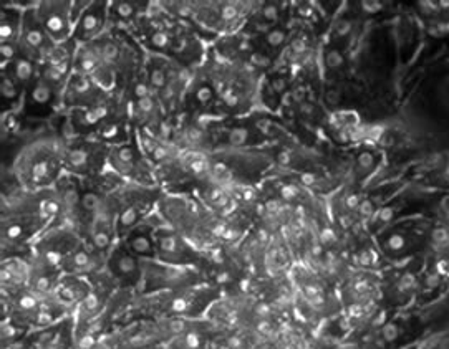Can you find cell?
Listing matches in <instances>:
<instances>
[{"mask_svg": "<svg viewBox=\"0 0 449 349\" xmlns=\"http://www.w3.org/2000/svg\"><path fill=\"white\" fill-rule=\"evenodd\" d=\"M434 222L425 215L403 217L380 229L376 235L380 253L394 263H405L429 250Z\"/></svg>", "mask_w": 449, "mask_h": 349, "instance_id": "cell-1", "label": "cell"}, {"mask_svg": "<svg viewBox=\"0 0 449 349\" xmlns=\"http://www.w3.org/2000/svg\"><path fill=\"white\" fill-rule=\"evenodd\" d=\"M68 3H43L41 5V20L47 32L55 40H63L68 35Z\"/></svg>", "mask_w": 449, "mask_h": 349, "instance_id": "cell-2", "label": "cell"}, {"mask_svg": "<svg viewBox=\"0 0 449 349\" xmlns=\"http://www.w3.org/2000/svg\"><path fill=\"white\" fill-rule=\"evenodd\" d=\"M380 161H381V153H378V151H375V149L360 151L355 159V166H353L355 179H358V180L368 179L373 172L376 171V167L380 166Z\"/></svg>", "mask_w": 449, "mask_h": 349, "instance_id": "cell-3", "label": "cell"}, {"mask_svg": "<svg viewBox=\"0 0 449 349\" xmlns=\"http://www.w3.org/2000/svg\"><path fill=\"white\" fill-rule=\"evenodd\" d=\"M428 253L449 265V227L438 224L434 225Z\"/></svg>", "mask_w": 449, "mask_h": 349, "instance_id": "cell-4", "label": "cell"}, {"mask_svg": "<svg viewBox=\"0 0 449 349\" xmlns=\"http://www.w3.org/2000/svg\"><path fill=\"white\" fill-rule=\"evenodd\" d=\"M102 7L91 5L86 8V12L82 15L80 20V37L82 39H88V37L95 35L102 27Z\"/></svg>", "mask_w": 449, "mask_h": 349, "instance_id": "cell-5", "label": "cell"}, {"mask_svg": "<svg viewBox=\"0 0 449 349\" xmlns=\"http://www.w3.org/2000/svg\"><path fill=\"white\" fill-rule=\"evenodd\" d=\"M111 268L120 276H133L138 270L136 260L129 253H124V252H116L111 260Z\"/></svg>", "mask_w": 449, "mask_h": 349, "instance_id": "cell-6", "label": "cell"}, {"mask_svg": "<svg viewBox=\"0 0 449 349\" xmlns=\"http://www.w3.org/2000/svg\"><path fill=\"white\" fill-rule=\"evenodd\" d=\"M19 33V19H17V14L8 12L3 8L2 10V23H0V39H2V43L5 41H14V39Z\"/></svg>", "mask_w": 449, "mask_h": 349, "instance_id": "cell-7", "label": "cell"}, {"mask_svg": "<svg viewBox=\"0 0 449 349\" xmlns=\"http://www.w3.org/2000/svg\"><path fill=\"white\" fill-rule=\"evenodd\" d=\"M25 43L30 48H40L45 43V33L43 28L39 23H32L25 30Z\"/></svg>", "mask_w": 449, "mask_h": 349, "instance_id": "cell-8", "label": "cell"}, {"mask_svg": "<svg viewBox=\"0 0 449 349\" xmlns=\"http://www.w3.org/2000/svg\"><path fill=\"white\" fill-rule=\"evenodd\" d=\"M323 63H325L327 70H340L343 66V63H345V58H343V53L340 52L338 48L331 47V48H327L325 53H323Z\"/></svg>", "mask_w": 449, "mask_h": 349, "instance_id": "cell-9", "label": "cell"}, {"mask_svg": "<svg viewBox=\"0 0 449 349\" xmlns=\"http://www.w3.org/2000/svg\"><path fill=\"white\" fill-rule=\"evenodd\" d=\"M14 73L15 78L19 79L20 83H28L33 75V66L32 63L27 60V58H17L15 60V66H14Z\"/></svg>", "mask_w": 449, "mask_h": 349, "instance_id": "cell-10", "label": "cell"}, {"mask_svg": "<svg viewBox=\"0 0 449 349\" xmlns=\"http://www.w3.org/2000/svg\"><path fill=\"white\" fill-rule=\"evenodd\" d=\"M52 99V90L45 81H39L32 90V101L35 104H48V101Z\"/></svg>", "mask_w": 449, "mask_h": 349, "instance_id": "cell-11", "label": "cell"}, {"mask_svg": "<svg viewBox=\"0 0 449 349\" xmlns=\"http://www.w3.org/2000/svg\"><path fill=\"white\" fill-rule=\"evenodd\" d=\"M129 247L133 249V252H136L138 255H151L153 253V243L146 235H134L133 238H129Z\"/></svg>", "mask_w": 449, "mask_h": 349, "instance_id": "cell-12", "label": "cell"}, {"mask_svg": "<svg viewBox=\"0 0 449 349\" xmlns=\"http://www.w3.org/2000/svg\"><path fill=\"white\" fill-rule=\"evenodd\" d=\"M0 90H2V98L8 99V101L17 99V96H19V93H20L17 81L12 77H8V75H3L2 77V85H0Z\"/></svg>", "mask_w": 449, "mask_h": 349, "instance_id": "cell-13", "label": "cell"}, {"mask_svg": "<svg viewBox=\"0 0 449 349\" xmlns=\"http://www.w3.org/2000/svg\"><path fill=\"white\" fill-rule=\"evenodd\" d=\"M287 40V32L282 30V28H272V30L267 32L265 35V41L270 48H279L282 47Z\"/></svg>", "mask_w": 449, "mask_h": 349, "instance_id": "cell-14", "label": "cell"}, {"mask_svg": "<svg viewBox=\"0 0 449 349\" xmlns=\"http://www.w3.org/2000/svg\"><path fill=\"white\" fill-rule=\"evenodd\" d=\"M86 162H88V153L85 149H73L68 154V164L71 167H75V169L82 171L86 166Z\"/></svg>", "mask_w": 449, "mask_h": 349, "instance_id": "cell-15", "label": "cell"}, {"mask_svg": "<svg viewBox=\"0 0 449 349\" xmlns=\"http://www.w3.org/2000/svg\"><path fill=\"white\" fill-rule=\"evenodd\" d=\"M113 12L120 17V19H131L134 15V3L131 2H115L113 3Z\"/></svg>", "mask_w": 449, "mask_h": 349, "instance_id": "cell-16", "label": "cell"}, {"mask_svg": "<svg viewBox=\"0 0 449 349\" xmlns=\"http://www.w3.org/2000/svg\"><path fill=\"white\" fill-rule=\"evenodd\" d=\"M149 83L153 88H158V90H161V88H164L166 85V75L163 68H158V66H154V68H151L149 71Z\"/></svg>", "mask_w": 449, "mask_h": 349, "instance_id": "cell-17", "label": "cell"}, {"mask_svg": "<svg viewBox=\"0 0 449 349\" xmlns=\"http://www.w3.org/2000/svg\"><path fill=\"white\" fill-rule=\"evenodd\" d=\"M48 174H50V166L47 161H39L33 164L32 177L35 180H43L45 177H48Z\"/></svg>", "mask_w": 449, "mask_h": 349, "instance_id": "cell-18", "label": "cell"}, {"mask_svg": "<svg viewBox=\"0 0 449 349\" xmlns=\"http://www.w3.org/2000/svg\"><path fill=\"white\" fill-rule=\"evenodd\" d=\"M136 220H138V212H136V209H133V207L124 209L123 213L120 215V225L123 227V229H128V227L134 225Z\"/></svg>", "mask_w": 449, "mask_h": 349, "instance_id": "cell-19", "label": "cell"}, {"mask_svg": "<svg viewBox=\"0 0 449 349\" xmlns=\"http://www.w3.org/2000/svg\"><path fill=\"white\" fill-rule=\"evenodd\" d=\"M212 98H214V91H212L211 86L203 85V86L197 88V91H196V101H197L199 104H207V103H211Z\"/></svg>", "mask_w": 449, "mask_h": 349, "instance_id": "cell-20", "label": "cell"}, {"mask_svg": "<svg viewBox=\"0 0 449 349\" xmlns=\"http://www.w3.org/2000/svg\"><path fill=\"white\" fill-rule=\"evenodd\" d=\"M151 45L158 50H164L167 45H169V37H167V33L161 32V30L154 32L153 35H151Z\"/></svg>", "mask_w": 449, "mask_h": 349, "instance_id": "cell-21", "label": "cell"}, {"mask_svg": "<svg viewBox=\"0 0 449 349\" xmlns=\"http://www.w3.org/2000/svg\"><path fill=\"white\" fill-rule=\"evenodd\" d=\"M0 53H2V63H5L8 60H15L17 55V45L14 41H5L0 47Z\"/></svg>", "mask_w": 449, "mask_h": 349, "instance_id": "cell-22", "label": "cell"}, {"mask_svg": "<svg viewBox=\"0 0 449 349\" xmlns=\"http://www.w3.org/2000/svg\"><path fill=\"white\" fill-rule=\"evenodd\" d=\"M110 240H111V237H110V232H108L106 229H100V230H96V233H95V237H93V243L98 249H106L108 247V243H110Z\"/></svg>", "mask_w": 449, "mask_h": 349, "instance_id": "cell-23", "label": "cell"}, {"mask_svg": "<svg viewBox=\"0 0 449 349\" xmlns=\"http://www.w3.org/2000/svg\"><path fill=\"white\" fill-rule=\"evenodd\" d=\"M100 204H102V202H100L98 195L91 194V192H88V194H85L82 197V205L85 210H91V212H95V210L100 207Z\"/></svg>", "mask_w": 449, "mask_h": 349, "instance_id": "cell-24", "label": "cell"}, {"mask_svg": "<svg viewBox=\"0 0 449 349\" xmlns=\"http://www.w3.org/2000/svg\"><path fill=\"white\" fill-rule=\"evenodd\" d=\"M262 19L267 22H275L279 19V7L277 3H267L262 7Z\"/></svg>", "mask_w": 449, "mask_h": 349, "instance_id": "cell-25", "label": "cell"}, {"mask_svg": "<svg viewBox=\"0 0 449 349\" xmlns=\"http://www.w3.org/2000/svg\"><path fill=\"white\" fill-rule=\"evenodd\" d=\"M116 155H118L120 164H126V166H131L133 161H134V151L131 148H128V146H124V148H120L118 151H116Z\"/></svg>", "mask_w": 449, "mask_h": 349, "instance_id": "cell-26", "label": "cell"}, {"mask_svg": "<svg viewBox=\"0 0 449 349\" xmlns=\"http://www.w3.org/2000/svg\"><path fill=\"white\" fill-rule=\"evenodd\" d=\"M221 19L225 20V22H230V20L237 19V7L234 3H225L221 8Z\"/></svg>", "mask_w": 449, "mask_h": 349, "instance_id": "cell-27", "label": "cell"}, {"mask_svg": "<svg viewBox=\"0 0 449 349\" xmlns=\"http://www.w3.org/2000/svg\"><path fill=\"white\" fill-rule=\"evenodd\" d=\"M351 32V22L347 19H342L335 23V35L337 37H347Z\"/></svg>", "mask_w": 449, "mask_h": 349, "instance_id": "cell-28", "label": "cell"}, {"mask_svg": "<svg viewBox=\"0 0 449 349\" xmlns=\"http://www.w3.org/2000/svg\"><path fill=\"white\" fill-rule=\"evenodd\" d=\"M250 61H252L255 66H259V68H268V66H270V58H268L267 55L259 53V52L250 55Z\"/></svg>", "mask_w": 449, "mask_h": 349, "instance_id": "cell-29", "label": "cell"}, {"mask_svg": "<svg viewBox=\"0 0 449 349\" xmlns=\"http://www.w3.org/2000/svg\"><path fill=\"white\" fill-rule=\"evenodd\" d=\"M247 137H249V131H247V129L239 128V129H234V131L230 133L229 139L232 144H242V142L247 141Z\"/></svg>", "mask_w": 449, "mask_h": 349, "instance_id": "cell-30", "label": "cell"}, {"mask_svg": "<svg viewBox=\"0 0 449 349\" xmlns=\"http://www.w3.org/2000/svg\"><path fill=\"white\" fill-rule=\"evenodd\" d=\"M360 8H362L363 12H367V14L375 15V14H378V12L383 10L385 3H381V2H362L360 3Z\"/></svg>", "mask_w": 449, "mask_h": 349, "instance_id": "cell-31", "label": "cell"}, {"mask_svg": "<svg viewBox=\"0 0 449 349\" xmlns=\"http://www.w3.org/2000/svg\"><path fill=\"white\" fill-rule=\"evenodd\" d=\"M80 66L83 71H93L96 66V58L91 53H85L80 60Z\"/></svg>", "mask_w": 449, "mask_h": 349, "instance_id": "cell-32", "label": "cell"}, {"mask_svg": "<svg viewBox=\"0 0 449 349\" xmlns=\"http://www.w3.org/2000/svg\"><path fill=\"white\" fill-rule=\"evenodd\" d=\"M78 295H80V293L77 291V290H75L73 287H68V285L61 287V290H60V298H61V300H65V301L77 300Z\"/></svg>", "mask_w": 449, "mask_h": 349, "instance_id": "cell-33", "label": "cell"}, {"mask_svg": "<svg viewBox=\"0 0 449 349\" xmlns=\"http://www.w3.org/2000/svg\"><path fill=\"white\" fill-rule=\"evenodd\" d=\"M184 343H186L187 349H199L201 348V336L197 333H187L186 338H184Z\"/></svg>", "mask_w": 449, "mask_h": 349, "instance_id": "cell-34", "label": "cell"}, {"mask_svg": "<svg viewBox=\"0 0 449 349\" xmlns=\"http://www.w3.org/2000/svg\"><path fill=\"white\" fill-rule=\"evenodd\" d=\"M90 262H91V256L88 255L86 252H78V253L73 256V263L77 265V267H80V268L88 267Z\"/></svg>", "mask_w": 449, "mask_h": 349, "instance_id": "cell-35", "label": "cell"}, {"mask_svg": "<svg viewBox=\"0 0 449 349\" xmlns=\"http://www.w3.org/2000/svg\"><path fill=\"white\" fill-rule=\"evenodd\" d=\"M37 305H39V301H37V298L32 295H25L20 298V308L22 310H35Z\"/></svg>", "mask_w": 449, "mask_h": 349, "instance_id": "cell-36", "label": "cell"}, {"mask_svg": "<svg viewBox=\"0 0 449 349\" xmlns=\"http://www.w3.org/2000/svg\"><path fill=\"white\" fill-rule=\"evenodd\" d=\"M136 104H138V109H140L141 113H151L154 108V103L149 96H146V98H140Z\"/></svg>", "mask_w": 449, "mask_h": 349, "instance_id": "cell-37", "label": "cell"}, {"mask_svg": "<svg viewBox=\"0 0 449 349\" xmlns=\"http://www.w3.org/2000/svg\"><path fill=\"white\" fill-rule=\"evenodd\" d=\"M5 233H7V237L8 238H19V237H22V233H23V227L22 225H19V224H12L10 227H7V230H5Z\"/></svg>", "mask_w": 449, "mask_h": 349, "instance_id": "cell-38", "label": "cell"}, {"mask_svg": "<svg viewBox=\"0 0 449 349\" xmlns=\"http://www.w3.org/2000/svg\"><path fill=\"white\" fill-rule=\"evenodd\" d=\"M280 194H282V197L285 200H293L297 197V194H299V191H297V187H293V186H284L282 191H280Z\"/></svg>", "mask_w": 449, "mask_h": 349, "instance_id": "cell-39", "label": "cell"}, {"mask_svg": "<svg viewBox=\"0 0 449 349\" xmlns=\"http://www.w3.org/2000/svg\"><path fill=\"white\" fill-rule=\"evenodd\" d=\"M325 99H327V103L330 104V106H337V104L340 103V93L337 90H333V88H330L328 91H327V95H325Z\"/></svg>", "mask_w": 449, "mask_h": 349, "instance_id": "cell-40", "label": "cell"}, {"mask_svg": "<svg viewBox=\"0 0 449 349\" xmlns=\"http://www.w3.org/2000/svg\"><path fill=\"white\" fill-rule=\"evenodd\" d=\"M272 88H274V91L277 95H282L285 90H287V81H285L284 78H275L274 81H272Z\"/></svg>", "mask_w": 449, "mask_h": 349, "instance_id": "cell-41", "label": "cell"}, {"mask_svg": "<svg viewBox=\"0 0 449 349\" xmlns=\"http://www.w3.org/2000/svg\"><path fill=\"white\" fill-rule=\"evenodd\" d=\"M300 113L305 116H313L315 115V106L310 101H304V103H300Z\"/></svg>", "mask_w": 449, "mask_h": 349, "instance_id": "cell-42", "label": "cell"}, {"mask_svg": "<svg viewBox=\"0 0 449 349\" xmlns=\"http://www.w3.org/2000/svg\"><path fill=\"white\" fill-rule=\"evenodd\" d=\"M292 50L297 55H300V53H304L305 50H307V43H305L304 39H297V40L292 41Z\"/></svg>", "mask_w": 449, "mask_h": 349, "instance_id": "cell-43", "label": "cell"}, {"mask_svg": "<svg viewBox=\"0 0 449 349\" xmlns=\"http://www.w3.org/2000/svg\"><path fill=\"white\" fill-rule=\"evenodd\" d=\"M116 55H118V50H116L115 45L108 43L106 47L103 48V57H104V58H108V60H113V58H115Z\"/></svg>", "mask_w": 449, "mask_h": 349, "instance_id": "cell-44", "label": "cell"}, {"mask_svg": "<svg viewBox=\"0 0 449 349\" xmlns=\"http://www.w3.org/2000/svg\"><path fill=\"white\" fill-rule=\"evenodd\" d=\"M134 95H136V98H138V99H140V98H146V96H149V95H148V86H146L144 83H138L136 88H134Z\"/></svg>", "mask_w": 449, "mask_h": 349, "instance_id": "cell-45", "label": "cell"}, {"mask_svg": "<svg viewBox=\"0 0 449 349\" xmlns=\"http://www.w3.org/2000/svg\"><path fill=\"white\" fill-rule=\"evenodd\" d=\"M37 288H39V291H47L50 288V280L47 276H41V278H39V281H37Z\"/></svg>", "mask_w": 449, "mask_h": 349, "instance_id": "cell-46", "label": "cell"}, {"mask_svg": "<svg viewBox=\"0 0 449 349\" xmlns=\"http://www.w3.org/2000/svg\"><path fill=\"white\" fill-rule=\"evenodd\" d=\"M448 283H449V280H448Z\"/></svg>", "mask_w": 449, "mask_h": 349, "instance_id": "cell-47", "label": "cell"}]
</instances>
